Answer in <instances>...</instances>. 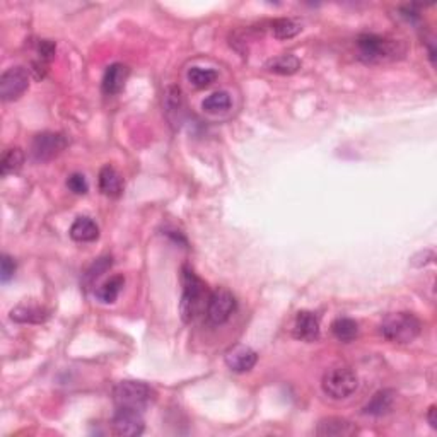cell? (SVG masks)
I'll list each match as a JSON object with an SVG mask.
<instances>
[{
    "label": "cell",
    "mask_w": 437,
    "mask_h": 437,
    "mask_svg": "<svg viewBox=\"0 0 437 437\" xmlns=\"http://www.w3.org/2000/svg\"><path fill=\"white\" fill-rule=\"evenodd\" d=\"M357 50L362 62L385 64L402 59L405 55V44L378 35H362L357 40Z\"/></svg>",
    "instance_id": "cell-1"
},
{
    "label": "cell",
    "mask_w": 437,
    "mask_h": 437,
    "mask_svg": "<svg viewBox=\"0 0 437 437\" xmlns=\"http://www.w3.org/2000/svg\"><path fill=\"white\" fill-rule=\"evenodd\" d=\"M181 280H183V296H181V304H179V311H181L183 321L190 323L197 318V314L202 311L203 306H205L207 285L203 284V282L195 275V272L188 267H183Z\"/></svg>",
    "instance_id": "cell-2"
},
{
    "label": "cell",
    "mask_w": 437,
    "mask_h": 437,
    "mask_svg": "<svg viewBox=\"0 0 437 437\" xmlns=\"http://www.w3.org/2000/svg\"><path fill=\"white\" fill-rule=\"evenodd\" d=\"M422 323L412 313L390 314L381 323V333L386 340L395 344H410L420 335Z\"/></svg>",
    "instance_id": "cell-3"
},
{
    "label": "cell",
    "mask_w": 437,
    "mask_h": 437,
    "mask_svg": "<svg viewBox=\"0 0 437 437\" xmlns=\"http://www.w3.org/2000/svg\"><path fill=\"white\" fill-rule=\"evenodd\" d=\"M154 400L152 388L140 381H121L113 388V402L116 408H132L144 412Z\"/></svg>",
    "instance_id": "cell-4"
},
{
    "label": "cell",
    "mask_w": 437,
    "mask_h": 437,
    "mask_svg": "<svg viewBox=\"0 0 437 437\" xmlns=\"http://www.w3.org/2000/svg\"><path fill=\"white\" fill-rule=\"evenodd\" d=\"M357 374L349 367H332L323 376V391L333 400L349 398L357 390Z\"/></svg>",
    "instance_id": "cell-5"
},
{
    "label": "cell",
    "mask_w": 437,
    "mask_h": 437,
    "mask_svg": "<svg viewBox=\"0 0 437 437\" xmlns=\"http://www.w3.org/2000/svg\"><path fill=\"white\" fill-rule=\"evenodd\" d=\"M65 147H67V138L62 133L43 132L32 138L31 154L35 161L38 162L52 161V159H55L64 152Z\"/></svg>",
    "instance_id": "cell-6"
},
{
    "label": "cell",
    "mask_w": 437,
    "mask_h": 437,
    "mask_svg": "<svg viewBox=\"0 0 437 437\" xmlns=\"http://www.w3.org/2000/svg\"><path fill=\"white\" fill-rule=\"evenodd\" d=\"M30 85V73L23 67H11L0 77V96L4 101L19 100Z\"/></svg>",
    "instance_id": "cell-7"
},
{
    "label": "cell",
    "mask_w": 437,
    "mask_h": 437,
    "mask_svg": "<svg viewBox=\"0 0 437 437\" xmlns=\"http://www.w3.org/2000/svg\"><path fill=\"white\" fill-rule=\"evenodd\" d=\"M236 309L234 296L227 289H217L210 294L207 304V316L212 325H222Z\"/></svg>",
    "instance_id": "cell-8"
},
{
    "label": "cell",
    "mask_w": 437,
    "mask_h": 437,
    "mask_svg": "<svg viewBox=\"0 0 437 437\" xmlns=\"http://www.w3.org/2000/svg\"><path fill=\"white\" fill-rule=\"evenodd\" d=\"M112 429L120 437H137L144 432L142 412L132 408H116L112 420Z\"/></svg>",
    "instance_id": "cell-9"
},
{
    "label": "cell",
    "mask_w": 437,
    "mask_h": 437,
    "mask_svg": "<svg viewBox=\"0 0 437 437\" xmlns=\"http://www.w3.org/2000/svg\"><path fill=\"white\" fill-rule=\"evenodd\" d=\"M258 355L251 347L246 345H236L226 354V364L234 373H248L255 367Z\"/></svg>",
    "instance_id": "cell-10"
},
{
    "label": "cell",
    "mask_w": 437,
    "mask_h": 437,
    "mask_svg": "<svg viewBox=\"0 0 437 437\" xmlns=\"http://www.w3.org/2000/svg\"><path fill=\"white\" fill-rule=\"evenodd\" d=\"M316 434L321 437H350L357 434V427L350 420L340 417H328L318 424Z\"/></svg>",
    "instance_id": "cell-11"
},
{
    "label": "cell",
    "mask_w": 437,
    "mask_h": 437,
    "mask_svg": "<svg viewBox=\"0 0 437 437\" xmlns=\"http://www.w3.org/2000/svg\"><path fill=\"white\" fill-rule=\"evenodd\" d=\"M294 337L302 342H314L320 337V321L311 311L297 313L294 323Z\"/></svg>",
    "instance_id": "cell-12"
},
{
    "label": "cell",
    "mask_w": 437,
    "mask_h": 437,
    "mask_svg": "<svg viewBox=\"0 0 437 437\" xmlns=\"http://www.w3.org/2000/svg\"><path fill=\"white\" fill-rule=\"evenodd\" d=\"M128 73V67L124 64L109 65L103 77V92L108 94V96H115V94L124 91Z\"/></svg>",
    "instance_id": "cell-13"
},
{
    "label": "cell",
    "mask_w": 437,
    "mask_h": 437,
    "mask_svg": "<svg viewBox=\"0 0 437 437\" xmlns=\"http://www.w3.org/2000/svg\"><path fill=\"white\" fill-rule=\"evenodd\" d=\"M124 178L115 167L104 166L100 173V190L106 197L116 198L124 193Z\"/></svg>",
    "instance_id": "cell-14"
},
{
    "label": "cell",
    "mask_w": 437,
    "mask_h": 437,
    "mask_svg": "<svg viewBox=\"0 0 437 437\" xmlns=\"http://www.w3.org/2000/svg\"><path fill=\"white\" fill-rule=\"evenodd\" d=\"M396 402V391L393 390H381L378 391L371 402L364 407V415H374L381 417L390 414Z\"/></svg>",
    "instance_id": "cell-15"
},
{
    "label": "cell",
    "mask_w": 437,
    "mask_h": 437,
    "mask_svg": "<svg viewBox=\"0 0 437 437\" xmlns=\"http://www.w3.org/2000/svg\"><path fill=\"white\" fill-rule=\"evenodd\" d=\"M71 238L79 243H91L100 238V227L91 217H77L71 226Z\"/></svg>",
    "instance_id": "cell-16"
},
{
    "label": "cell",
    "mask_w": 437,
    "mask_h": 437,
    "mask_svg": "<svg viewBox=\"0 0 437 437\" xmlns=\"http://www.w3.org/2000/svg\"><path fill=\"white\" fill-rule=\"evenodd\" d=\"M48 309L36 304H21L11 311V318L18 323H43L48 320Z\"/></svg>",
    "instance_id": "cell-17"
},
{
    "label": "cell",
    "mask_w": 437,
    "mask_h": 437,
    "mask_svg": "<svg viewBox=\"0 0 437 437\" xmlns=\"http://www.w3.org/2000/svg\"><path fill=\"white\" fill-rule=\"evenodd\" d=\"M125 285V279L121 275L112 277L109 280H106L101 287H97L96 291V299L103 304H113L120 296L121 289Z\"/></svg>",
    "instance_id": "cell-18"
},
{
    "label": "cell",
    "mask_w": 437,
    "mask_h": 437,
    "mask_svg": "<svg viewBox=\"0 0 437 437\" xmlns=\"http://www.w3.org/2000/svg\"><path fill=\"white\" fill-rule=\"evenodd\" d=\"M267 68L270 72L280 73V76H292L301 68V60L294 55H280L268 60Z\"/></svg>",
    "instance_id": "cell-19"
},
{
    "label": "cell",
    "mask_w": 437,
    "mask_h": 437,
    "mask_svg": "<svg viewBox=\"0 0 437 437\" xmlns=\"http://www.w3.org/2000/svg\"><path fill=\"white\" fill-rule=\"evenodd\" d=\"M332 332L340 342H352L359 333V325L350 318H338L333 321Z\"/></svg>",
    "instance_id": "cell-20"
},
{
    "label": "cell",
    "mask_w": 437,
    "mask_h": 437,
    "mask_svg": "<svg viewBox=\"0 0 437 437\" xmlns=\"http://www.w3.org/2000/svg\"><path fill=\"white\" fill-rule=\"evenodd\" d=\"M231 104H232V100H231L229 92L217 91L203 100L202 108L205 109L207 113H224L231 108Z\"/></svg>",
    "instance_id": "cell-21"
},
{
    "label": "cell",
    "mask_w": 437,
    "mask_h": 437,
    "mask_svg": "<svg viewBox=\"0 0 437 437\" xmlns=\"http://www.w3.org/2000/svg\"><path fill=\"white\" fill-rule=\"evenodd\" d=\"M2 174L7 176V174L18 173L24 164V152L19 147H12V149H7L2 156Z\"/></svg>",
    "instance_id": "cell-22"
},
{
    "label": "cell",
    "mask_w": 437,
    "mask_h": 437,
    "mask_svg": "<svg viewBox=\"0 0 437 437\" xmlns=\"http://www.w3.org/2000/svg\"><path fill=\"white\" fill-rule=\"evenodd\" d=\"M188 80L197 89H205L217 80V72L212 71V68L191 67L190 71H188Z\"/></svg>",
    "instance_id": "cell-23"
},
{
    "label": "cell",
    "mask_w": 437,
    "mask_h": 437,
    "mask_svg": "<svg viewBox=\"0 0 437 437\" xmlns=\"http://www.w3.org/2000/svg\"><path fill=\"white\" fill-rule=\"evenodd\" d=\"M301 24L292 19H275L272 23V32L277 40H291L301 32Z\"/></svg>",
    "instance_id": "cell-24"
},
{
    "label": "cell",
    "mask_w": 437,
    "mask_h": 437,
    "mask_svg": "<svg viewBox=\"0 0 437 437\" xmlns=\"http://www.w3.org/2000/svg\"><path fill=\"white\" fill-rule=\"evenodd\" d=\"M112 265H113L112 256H103V258H97L91 265V268L85 272V275H84L85 285H92L94 282H96L101 275H103V273H106L109 270V268H112Z\"/></svg>",
    "instance_id": "cell-25"
},
{
    "label": "cell",
    "mask_w": 437,
    "mask_h": 437,
    "mask_svg": "<svg viewBox=\"0 0 437 437\" xmlns=\"http://www.w3.org/2000/svg\"><path fill=\"white\" fill-rule=\"evenodd\" d=\"M67 186H68V190L73 191L76 195H84V193H88V190H89L88 181H85L84 174H80V173L71 174L67 179Z\"/></svg>",
    "instance_id": "cell-26"
},
{
    "label": "cell",
    "mask_w": 437,
    "mask_h": 437,
    "mask_svg": "<svg viewBox=\"0 0 437 437\" xmlns=\"http://www.w3.org/2000/svg\"><path fill=\"white\" fill-rule=\"evenodd\" d=\"M55 43L50 42V40H42V42L38 43V56H40V62L47 64L52 62V59L55 56Z\"/></svg>",
    "instance_id": "cell-27"
},
{
    "label": "cell",
    "mask_w": 437,
    "mask_h": 437,
    "mask_svg": "<svg viewBox=\"0 0 437 437\" xmlns=\"http://www.w3.org/2000/svg\"><path fill=\"white\" fill-rule=\"evenodd\" d=\"M16 272V261L11 258V256L4 255L2 256V273H0V279L2 282H7L11 277H14Z\"/></svg>",
    "instance_id": "cell-28"
},
{
    "label": "cell",
    "mask_w": 437,
    "mask_h": 437,
    "mask_svg": "<svg viewBox=\"0 0 437 437\" xmlns=\"http://www.w3.org/2000/svg\"><path fill=\"white\" fill-rule=\"evenodd\" d=\"M427 420H429V424H431L432 429H437V407L436 405H432L431 408H429Z\"/></svg>",
    "instance_id": "cell-29"
}]
</instances>
